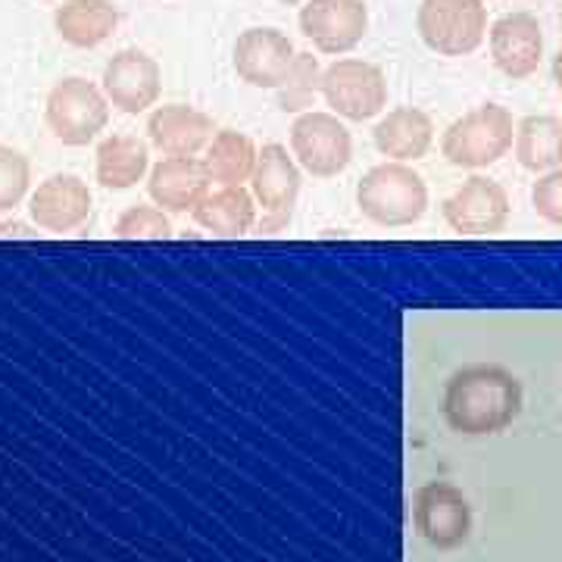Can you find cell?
<instances>
[{"label": "cell", "instance_id": "1", "mask_svg": "<svg viewBox=\"0 0 562 562\" xmlns=\"http://www.w3.org/2000/svg\"><path fill=\"white\" fill-rule=\"evenodd\" d=\"M522 403V382L509 369L475 362L450 375L443 387V419L457 435L484 438L519 419Z\"/></svg>", "mask_w": 562, "mask_h": 562}, {"label": "cell", "instance_id": "2", "mask_svg": "<svg viewBox=\"0 0 562 562\" xmlns=\"http://www.w3.org/2000/svg\"><path fill=\"white\" fill-rule=\"evenodd\" d=\"M357 206L382 228H403L425 216L428 184L406 162H379L357 184Z\"/></svg>", "mask_w": 562, "mask_h": 562}, {"label": "cell", "instance_id": "3", "mask_svg": "<svg viewBox=\"0 0 562 562\" xmlns=\"http://www.w3.org/2000/svg\"><path fill=\"white\" fill-rule=\"evenodd\" d=\"M513 113L501 103H482L447 125L441 138V157L457 169H487L501 162L516 140Z\"/></svg>", "mask_w": 562, "mask_h": 562}, {"label": "cell", "instance_id": "4", "mask_svg": "<svg viewBox=\"0 0 562 562\" xmlns=\"http://www.w3.org/2000/svg\"><path fill=\"white\" fill-rule=\"evenodd\" d=\"M416 32L428 50L441 57H469L487 38L484 0H422Z\"/></svg>", "mask_w": 562, "mask_h": 562}, {"label": "cell", "instance_id": "5", "mask_svg": "<svg viewBox=\"0 0 562 562\" xmlns=\"http://www.w3.org/2000/svg\"><path fill=\"white\" fill-rule=\"evenodd\" d=\"M44 120L66 147H88L110 122V101L94 81L69 76L57 81L44 103Z\"/></svg>", "mask_w": 562, "mask_h": 562}, {"label": "cell", "instance_id": "6", "mask_svg": "<svg viewBox=\"0 0 562 562\" xmlns=\"http://www.w3.org/2000/svg\"><path fill=\"white\" fill-rule=\"evenodd\" d=\"M322 101L347 122L375 120L387 106V76L379 63L341 57L322 72Z\"/></svg>", "mask_w": 562, "mask_h": 562}, {"label": "cell", "instance_id": "7", "mask_svg": "<svg viewBox=\"0 0 562 562\" xmlns=\"http://www.w3.org/2000/svg\"><path fill=\"white\" fill-rule=\"evenodd\" d=\"M291 154L316 179H335L353 160V135L341 116L310 110L291 125Z\"/></svg>", "mask_w": 562, "mask_h": 562}, {"label": "cell", "instance_id": "8", "mask_svg": "<svg viewBox=\"0 0 562 562\" xmlns=\"http://www.w3.org/2000/svg\"><path fill=\"white\" fill-rule=\"evenodd\" d=\"M413 525L422 541H428L435 550H457L469 541L472 506L457 484L428 482L413 497Z\"/></svg>", "mask_w": 562, "mask_h": 562}, {"label": "cell", "instance_id": "9", "mask_svg": "<svg viewBox=\"0 0 562 562\" xmlns=\"http://www.w3.org/2000/svg\"><path fill=\"white\" fill-rule=\"evenodd\" d=\"M441 213L450 232L465 235V238H484V235L501 232L509 222L513 206L501 181L491 176H472L443 201Z\"/></svg>", "mask_w": 562, "mask_h": 562}, {"label": "cell", "instance_id": "10", "mask_svg": "<svg viewBox=\"0 0 562 562\" xmlns=\"http://www.w3.org/2000/svg\"><path fill=\"white\" fill-rule=\"evenodd\" d=\"M301 32L319 54L341 57L360 47L369 32L366 0H306L301 3Z\"/></svg>", "mask_w": 562, "mask_h": 562}, {"label": "cell", "instance_id": "11", "mask_svg": "<svg viewBox=\"0 0 562 562\" xmlns=\"http://www.w3.org/2000/svg\"><path fill=\"white\" fill-rule=\"evenodd\" d=\"M250 194L262 206V228L279 232L291 222V213L301 198V166L284 144H262L257 172L250 179Z\"/></svg>", "mask_w": 562, "mask_h": 562}, {"label": "cell", "instance_id": "12", "mask_svg": "<svg viewBox=\"0 0 562 562\" xmlns=\"http://www.w3.org/2000/svg\"><path fill=\"white\" fill-rule=\"evenodd\" d=\"M294 60H297V50H294L291 38L269 25L244 29L235 41V54H232L238 79L250 88H262V91H279Z\"/></svg>", "mask_w": 562, "mask_h": 562}, {"label": "cell", "instance_id": "13", "mask_svg": "<svg viewBox=\"0 0 562 562\" xmlns=\"http://www.w3.org/2000/svg\"><path fill=\"white\" fill-rule=\"evenodd\" d=\"M103 94L116 110L138 116L157 106L162 94V72L160 63L138 47H128L113 54L110 63L103 66Z\"/></svg>", "mask_w": 562, "mask_h": 562}, {"label": "cell", "instance_id": "14", "mask_svg": "<svg viewBox=\"0 0 562 562\" xmlns=\"http://www.w3.org/2000/svg\"><path fill=\"white\" fill-rule=\"evenodd\" d=\"M491 60L506 79H531L543 63V29L535 13H506L487 32Z\"/></svg>", "mask_w": 562, "mask_h": 562}, {"label": "cell", "instance_id": "15", "mask_svg": "<svg viewBox=\"0 0 562 562\" xmlns=\"http://www.w3.org/2000/svg\"><path fill=\"white\" fill-rule=\"evenodd\" d=\"M216 132V122L188 103H162L147 120V138L162 157H198L213 144Z\"/></svg>", "mask_w": 562, "mask_h": 562}, {"label": "cell", "instance_id": "16", "mask_svg": "<svg viewBox=\"0 0 562 562\" xmlns=\"http://www.w3.org/2000/svg\"><path fill=\"white\" fill-rule=\"evenodd\" d=\"M210 172L198 157H162L147 179V194L162 213H194L210 194Z\"/></svg>", "mask_w": 562, "mask_h": 562}, {"label": "cell", "instance_id": "17", "mask_svg": "<svg viewBox=\"0 0 562 562\" xmlns=\"http://www.w3.org/2000/svg\"><path fill=\"white\" fill-rule=\"evenodd\" d=\"M91 191L79 176H50L29 201L32 222L44 232H72L91 216Z\"/></svg>", "mask_w": 562, "mask_h": 562}, {"label": "cell", "instance_id": "18", "mask_svg": "<svg viewBox=\"0 0 562 562\" xmlns=\"http://www.w3.org/2000/svg\"><path fill=\"white\" fill-rule=\"evenodd\" d=\"M372 140L391 162H416L435 144V122L419 106H394L375 122Z\"/></svg>", "mask_w": 562, "mask_h": 562}, {"label": "cell", "instance_id": "19", "mask_svg": "<svg viewBox=\"0 0 562 562\" xmlns=\"http://www.w3.org/2000/svg\"><path fill=\"white\" fill-rule=\"evenodd\" d=\"M57 35L72 47H98L120 25V10L113 0H63L54 13Z\"/></svg>", "mask_w": 562, "mask_h": 562}, {"label": "cell", "instance_id": "20", "mask_svg": "<svg viewBox=\"0 0 562 562\" xmlns=\"http://www.w3.org/2000/svg\"><path fill=\"white\" fill-rule=\"evenodd\" d=\"M257 160H260L257 140L238 128H220L213 144L206 147L203 166L220 188H244V181H250L257 172Z\"/></svg>", "mask_w": 562, "mask_h": 562}, {"label": "cell", "instance_id": "21", "mask_svg": "<svg viewBox=\"0 0 562 562\" xmlns=\"http://www.w3.org/2000/svg\"><path fill=\"white\" fill-rule=\"evenodd\" d=\"M150 172V147L135 135H110L98 144V181L106 191H128Z\"/></svg>", "mask_w": 562, "mask_h": 562}, {"label": "cell", "instance_id": "22", "mask_svg": "<svg viewBox=\"0 0 562 562\" xmlns=\"http://www.w3.org/2000/svg\"><path fill=\"white\" fill-rule=\"evenodd\" d=\"M191 216L203 232L235 238V235H247L257 225V201L247 188H216L198 203Z\"/></svg>", "mask_w": 562, "mask_h": 562}, {"label": "cell", "instance_id": "23", "mask_svg": "<svg viewBox=\"0 0 562 562\" xmlns=\"http://www.w3.org/2000/svg\"><path fill=\"white\" fill-rule=\"evenodd\" d=\"M513 154L522 169L543 176L562 169V120L560 116H525L516 125V140H513Z\"/></svg>", "mask_w": 562, "mask_h": 562}, {"label": "cell", "instance_id": "24", "mask_svg": "<svg viewBox=\"0 0 562 562\" xmlns=\"http://www.w3.org/2000/svg\"><path fill=\"white\" fill-rule=\"evenodd\" d=\"M322 72H325V69H322L319 57L301 54V50H297V60L291 66L288 79L281 81V88L276 91V94H279L281 110H284V113H294V116L310 113L316 98H322Z\"/></svg>", "mask_w": 562, "mask_h": 562}, {"label": "cell", "instance_id": "25", "mask_svg": "<svg viewBox=\"0 0 562 562\" xmlns=\"http://www.w3.org/2000/svg\"><path fill=\"white\" fill-rule=\"evenodd\" d=\"M32 184V166L25 160V154L0 144V213L16 210Z\"/></svg>", "mask_w": 562, "mask_h": 562}, {"label": "cell", "instance_id": "26", "mask_svg": "<svg viewBox=\"0 0 562 562\" xmlns=\"http://www.w3.org/2000/svg\"><path fill=\"white\" fill-rule=\"evenodd\" d=\"M116 238L122 241H147V238H169L172 235V222L162 213L160 206H128L116 220Z\"/></svg>", "mask_w": 562, "mask_h": 562}, {"label": "cell", "instance_id": "27", "mask_svg": "<svg viewBox=\"0 0 562 562\" xmlns=\"http://www.w3.org/2000/svg\"><path fill=\"white\" fill-rule=\"evenodd\" d=\"M531 203L543 222L562 228V169L538 176L535 188H531Z\"/></svg>", "mask_w": 562, "mask_h": 562}, {"label": "cell", "instance_id": "28", "mask_svg": "<svg viewBox=\"0 0 562 562\" xmlns=\"http://www.w3.org/2000/svg\"><path fill=\"white\" fill-rule=\"evenodd\" d=\"M7 235L22 238V235H29V228H25L22 222H0V238H7Z\"/></svg>", "mask_w": 562, "mask_h": 562}, {"label": "cell", "instance_id": "29", "mask_svg": "<svg viewBox=\"0 0 562 562\" xmlns=\"http://www.w3.org/2000/svg\"><path fill=\"white\" fill-rule=\"evenodd\" d=\"M553 81H557V88H560L562 94V50L557 54V60H553Z\"/></svg>", "mask_w": 562, "mask_h": 562}, {"label": "cell", "instance_id": "30", "mask_svg": "<svg viewBox=\"0 0 562 562\" xmlns=\"http://www.w3.org/2000/svg\"><path fill=\"white\" fill-rule=\"evenodd\" d=\"M281 3H288V7H297V3H306V0H281Z\"/></svg>", "mask_w": 562, "mask_h": 562}]
</instances>
